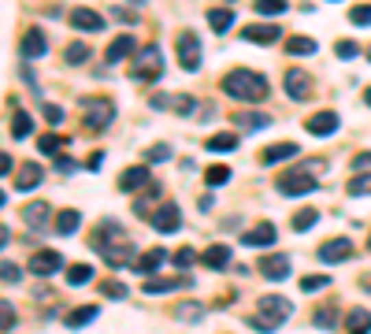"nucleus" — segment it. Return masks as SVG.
<instances>
[{"label":"nucleus","instance_id":"3c124183","mask_svg":"<svg viewBox=\"0 0 371 334\" xmlns=\"http://www.w3.org/2000/svg\"><path fill=\"white\" fill-rule=\"evenodd\" d=\"M0 272H4V283H8V286H12V283H19V278H23V272L12 264V260H4V267H0Z\"/></svg>","mask_w":371,"mask_h":334},{"label":"nucleus","instance_id":"412c9836","mask_svg":"<svg viewBox=\"0 0 371 334\" xmlns=\"http://www.w3.org/2000/svg\"><path fill=\"white\" fill-rule=\"evenodd\" d=\"M241 38L252 41V45H271V41L283 38V26H246V30H241Z\"/></svg>","mask_w":371,"mask_h":334},{"label":"nucleus","instance_id":"79ce46f5","mask_svg":"<svg viewBox=\"0 0 371 334\" xmlns=\"http://www.w3.org/2000/svg\"><path fill=\"white\" fill-rule=\"evenodd\" d=\"M312 323H315V327H323V331H331V327H334V305H323V309H315Z\"/></svg>","mask_w":371,"mask_h":334},{"label":"nucleus","instance_id":"c85d7f7f","mask_svg":"<svg viewBox=\"0 0 371 334\" xmlns=\"http://www.w3.org/2000/svg\"><path fill=\"white\" fill-rule=\"evenodd\" d=\"M208 23H212L215 34H227L234 26V12L230 8H212V12H208Z\"/></svg>","mask_w":371,"mask_h":334},{"label":"nucleus","instance_id":"f3484780","mask_svg":"<svg viewBox=\"0 0 371 334\" xmlns=\"http://www.w3.org/2000/svg\"><path fill=\"white\" fill-rule=\"evenodd\" d=\"M145 186H152L149 167H126L123 175H119V189H123V193H134V189H145Z\"/></svg>","mask_w":371,"mask_h":334},{"label":"nucleus","instance_id":"ea45409f","mask_svg":"<svg viewBox=\"0 0 371 334\" xmlns=\"http://www.w3.org/2000/svg\"><path fill=\"white\" fill-rule=\"evenodd\" d=\"M175 315H178V320H201V315H204V305H197V301H186V305H178V309H175Z\"/></svg>","mask_w":371,"mask_h":334},{"label":"nucleus","instance_id":"f8f14e48","mask_svg":"<svg viewBox=\"0 0 371 334\" xmlns=\"http://www.w3.org/2000/svg\"><path fill=\"white\" fill-rule=\"evenodd\" d=\"M352 257V241L349 238H334V241H323L320 246V260L323 264H342V260Z\"/></svg>","mask_w":371,"mask_h":334},{"label":"nucleus","instance_id":"bb28decb","mask_svg":"<svg viewBox=\"0 0 371 334\" xmlns=\"http://www.w3.org/2000/svg\"><path fill=\"white\" fill-rule=\"evenodd\" d=\"M346 331L349 334H371V312L368 309H352L346 315Z\"/></svg>","mask_w":371,"mask_h":334},{"label":"nucleus","instance_id":"58836bf2","mask_svg":"<svg viewBox=\"0 0 371 334\" xmlns=\"http://www.w3.org/2000/svg\"><path fill=\"white\" fill-rule=\"evenodd\" d=\"M346 193H349V197H368V193H371V175H357V178H349Z\"/></svg>","mask_w":371,"mask_h":334},{"label":"nucleus","instance_id":"393cba45","mask_svg":"<svg viewBox=\"0 0 371 334\" xmlns=\"http://www.w3.org/2000/svg\"><path fill=\"white\" fill-rule=\"evenodd\" d=\"M201 260L212 267V272H223V267H230V249L227 246H208L201 252Z\"/></svg>","mask_w":371,"mask_h":334},{"label":"nucleus","instance_id":"4468645a","mask_svg":"<svg viewBox=\"0 0 371 334\" xmlns=\"http://www.w3.org/2000/svg\"><path fill=\"white\" fill-rule=\"evenodd\" d=\"M167 260H171L167 249H149V252H141V257L134 260V272H138V275H152V272H160Z\"/></svg>","mask_w":371,"mask_h":334},{"label":"nucleus","instance_id":"a878e982","mask_svg":"<svg viewBox=\"0 0 371 334\" xmlns=\"http://www.w3.org/2000/svg\"><path fill=\"white\" fill-rule=\"evenodd\" d=\"M78 227H82V212H78V208H63L56 215V234H63V238H71Z\"/></svg>","mask_w":371,"mask_h":334},{"label":"nucleus","instance_id":"37998d69","mask_svg":"<svg viewBox=\"0 0 371 334\" xmlns=\"http://www.w3.org/2000/svg\"><path fill=\"white\" fill-rule=\"evenodd\" d=\"M349 23L352 26H371V4H357L349 12Z\"/></svg>","mask_w":371,"mask_h":334},{"label":"nucleus","instance_id":"72a5a7b5","mask_svg":"<svg viewBox=\"0 0 371 334\" xmlns=\"http://www.w3.org/2000/svg\"><path fill=\"white\" fill-rule=\"evenodd\" d=\"M30 130H34V119L26 112H15L12 115V138H30Z\"/></svg>","mask_w":371,"mask_h":334},{"label":"nucleus","instance_id":"6ab92c4d","mask_svg":"<svg viewBox=\"0 0 371 334\" xmlns=\"http://www.w3.org/2000/svg\"><path fill=\"white\" fill-rule=\"evenodd\" d=\"M297 152H301V149H297L294 141H278V145H271V149L260 152V164L271 167V164H278V160H294Z\"/></svg>","mask_w":371,"mask_h":334},{"label":"nucleus","instance_id":"6e6552de","mask_svg":"<svg viewBox=\"0 0 371 334\" xmlns=\"http://www.w3.org/2000/svg\"><path fill=\"white\" fill-rule=\"evenodd\" d=\"M286 93L294 97V101H309L312 97V75L309 71H301V67H294V71H286Z\"/></svg>","mask_w":371,"mask_h":334},{"label":"nucleus","instance_id":"9b49d317","mask_svg":"<svg viewBox=\"0 0 371 334\" xmlns=\"http://www.w3.org/2000/svg\"><path fill=\"white\" fill-rule=\"evenodd\" d=\"M130 56H138V41H134L130 34H119V38L104 49V60L108 63H123V60H130Z\"/></svg>","mask_w":371,"mask_h":334},{"label":"nucleus","instance_id":"aec40b11","mask_svg":"<svg viewBox=\"0 0 371 334\" xmlns=\"http://www.w3.org/2000/svg\"><path fill=\"white\" fill-rule=\"evenodd\" d=\"M152 108H175L178 115H193V108H197V101L193 97H164V93H156L152 97Z\"/></svg>","mask_w":371,"mask_h":334},{"label":"nucleus","instance_id":"7ed1b4c3","mask_svg":"<svg viewBox=\"0 0 371 334\" xmlns=\"http://www.w3.org/2000/svg\"><path fill=\"white\" fill-rule=\"evenodd\" d=\"M178 63H182V71H197V67H201V38H197L193 30L178 34Z\"/></svg>","mask_w":371,"mask_h":334},{"label":"nucleus","instance_id":"20e7f679","mask_svg":"<svg viewBox=\"0 0 371 334\" xmlns=\"http://www.w3.org/2000/svg\"><path fill=\"white\" fill-rule=\"evenodd\" d=\"M312 189H315L312 171H294V175L278 178V193L283 197H304V193H312Z\"/></svg>","mask_w":371,"mask_h":334},{"label":"nucleus","instance_id":"a18cd8bd","mask_svg":"<svg viewBox=\"0 0 371 334\" xmlns=\"http://www.w3.org/2000/svg\"><path fill=\"white\" fill-rule=\"evenodd\" d=\"M101 294H104V297H112V301H123V297L130 294V290H126L123 283H115V278H112V283H104V286H101Z\"/></svg>","mask_w":371,"mask_h":334},{"label":"nucleus","instance_id":"f257e3e1","mask_svg":"<svg viewBox=\"0 0 371 334\" xmlns=\"http://www.w3.org/2000/svg\"><path fill=\"white\" fill-rule=\"evenodd\" d=\"M223 93L234 97V101H264L271 93L267 78L256 75V71H246V67H234L223 75Z\"/></svg>","mask_w":371,"mask_h":334},{"label":"nucleus","instance_id":"39448f33","mask_svg":"<svg viewBox=\"0 0 371 334\" xmlns=\"http://www.w3.org/2000/svg\"><path fill=\"white\" fill-rule=\"evenodd\" d=\"M82 108H86V119H82L86 130H104V126L112 123V115H115L112 101H82Z\"/></svg>","mask_w":371,"mask_h":334},{"label":"nucleus","instance_id":"9d476101","mask_svg":"<svg viewBox=\"0 0 371 334\" xmlns=\"http://www.w3.org/2000/svg\"><path fill=\"white\" fill-rule=\"evenodd\" d=\"M275 241H278L275 223H256L252 230L241 234V246H249V249H267V246H275Z\"/></svg>","mask_w":371,"mask_h":334},{"label":"nucleus","instance_id":"7c9ffc66","mask_svg":"<svg viewBox=\"0 0 371 334\" xmlns=\"http://www.w3.org/2000/svg\"><path fill=\"white\" fill-rule=\"evenodd\" d=\"M315 49H320V45L312 38H289L286 41V56H315Z\"/></svg>","mask_w":371,"mask_h":334},{"label":"nucleus","instance_id":"5fc2aeb1","mask_svg":"<svg viewBox=\"0 0 371 334\" xmlns=\"http://www.w3.org/2000/svg\"><path fill=\"white\" fill-rule=\"evenodd\" d=\"M56 171H60V175H71V171H75V160H71V156H56Z\"/></svg>","mask_w":371,"mask_h":334},{"label":"nucleus","instance_id":"1a4fd4ad","mask_svg":"<svg viewBox=\"0 0 371 334\" xmlns=\"http://www.w3.org/2000/svg\"><path fill=\"white\" fill-rule=\"evenodd\" d=\"M45 52H49V38H45L38 26H30V30L23 34V41H19V56L23 60H41Z\"/></svg>","mask_w":371,"mask_h":334},{"label":"nucleus","instance_id":"8fccbe9b","mask_svg":"<svg viewBox=\"0 0 371 334\" xmlns=\"http://www.w3.org/2000/svg\"><path fill=\"white\" fill-rule=\"evenodd\" d=\"M45 119H49L52 126H60L63 119H67V115H63V108H60V104H45Z\"/></svg>","mask_w":371,"mask_h":334},{"label":"nucleus","instance_id":"49530a36","mask_svg":"<svg viewBox=\"0 0 371 334\" xmlns=\"http://www.w3.org/2000/svg\"><path fill=\"white\" fill-rule=\"evenodd\" d=\"M334 52H338V60H357L360 45L357 41H338V45H334Z\"/></svg>","mask_w":371,"mask_h":334},{"label":"nucleus","instance_id":"f03ea898","mask_svg":"<svg viewBox=\"0 0 371 334\" xmlns=\"http://www.w3.org/2000/svg\"><path fill=\"white\" fill-rule=\"evenodd\" d=\"M160 75H164V56H160L156 45H145L130 63V78L134 82H156Z\"/></svg>","mask_w":371,"mask_h":334},{"label":"nucleus","instance_id":"b1692460","mask_svg":"<svg viewBox=\"0 0 371 334\" xmlns=\"http://www.w3.org/2000/svg\"><path fill=\"white\" fill-rule=\"evenodd\" d=\"M41 178H45V171L38 164H23L19 178H15V189H19V193H30V189L41 186Z\"/></svg>","mask_w":371,"mask_h":334},{"label":"nucleus","instance_id":"4c0bfd02","mask_svg":"<svg viewBox=\"0 0 371 334\" xmlns=\"http://www.w3.org/2000/svg\"><path fill=\"white\" fill-rule=\"evenodd\" d=\"M63 145H67V141H63L60 134H45V138L38 141V149L45 152V156H60V149H63Z\"/></svg>","mask_w":371,"mask_h":334},{"label":"nucleus","instance_id":"052dcab7","mask_svg":"<svg viewBox=\"0 0 371 334\" xmlns=\"http://www.w3.org/2000/svg\"><path fill=\"white\" fill-rule=\"evenodd\" d=\"M368 249H371V234H368Z\"/></svg>","mask_w":371,"mask_h":334},{"label":"nucleus","instance_id":"a211bd4d","mask_svg":"<svg viewBox=\"0 0 371 334\" xmlns=\"http://www.w3.org/2000/svg\"><path fill=\"white\" fill-rule=\"evenodd\" d=\"M60 267H63V257H60V252H52V249H45V252H38V257L30 260L34 275H56Z\"/></svg>","mask_w":371,"mask_h":334},{"label":"nucleus","instance_id":"603ef678","mask_svg":"<svg viewBox=\"0 0 371 334\" xmlns=\"http://www.w3.org/2000/svg\"><path fill=\"white\" fill-rule=\"evenodd\" d=\"M249 327H256L260 334H271V331L278 327V323H271V320H264V315H256V320H249Z\"/></svg>","mask_w":371,"mask_h":334},{"label":"nucleus","instance_id":"e433bc0d","mask_svg":"<svg viewBox=\"0 0 371 334\" xmlns=\"http://www.w3.org/2000/svg\"><path fill=\"white\" fill-rule=\"evenodd\" d=\"M315 223H320V212H315V208H301L294 215V230H312Z\"/></svg>","mask_w":371,"mask_h":334},{"label":"nucleus","instance_id":"09e8293b","mask_svg":"<svg viewBox=\"0 0 371 334\" xmlns=\"http://www.w3.org/2000/svg\"><path fill=\"white\" fill-rule=\"evenodd\" d=\"M86 60H89L86 45H67V63H86Z\"/></svg>","mask_w":371,"mask_h":334},{"label":"nucleus","instance_id":"4d7b16f0","mask_svg":"<svg viewBox=\"0 0 371 334\" xmlns=\"http://www.w3.org/2000/svg\"><path fill=\"white\" fill-rule=\"evenodd\" d=\"M101 164H104V152H93V156H89V164H86V167H89V171H97Z\"/></svg>","mask_w":371,"mask_h":334},{"label":"nucleus","instance_id":"a19ab883","mask_svg":"<svg viewBox=\"0 0 371 334\" xmlns=\"http://www.w3.org/2000/svg\"><path fill=\"white\" fill-rule=\"evenodd\" d=\"M327 286H331V278H327V275H304V278H301V290H304V294L327 290Z\"/></svg>","mask_w":371,"mask_h":334},{"label":"nucleus","instance_id":"2f4dec72","mask_svg":"<svg viewBox=\"0 0 371 334\" xmlns=\"http://www.w3.org/2000/svg\"><path fill=\"white\" fill-rule=\"evenodd\" d=\"M204 149H212V152H234V149H238V134H212Z\"/></svg>","mask_w":371,"mask_h":334},{"label":"nucleus","instance_id":"bf43d9fd","mask_svg":"<svg viewBox=\"0 0 371 334\" xmlns=\"http://www.w3.org/2000/svg\"><path fill=\"white\" fill-rule=\"evenodd\" d=\"M126 4H145V0H126Z\"/></svg>","mask_w":371,"mask_h":334},{"label":"nucleus","instance_id":"ddd939ff","mask_svg":"<svg viewBox=\"0 0 371 334\" xmlns=\"http://www.w3.org/2000/svg\"><path fill=\"white\" fill-rule=\"evenodd\" d=\"M338 126H342V119L334 112H320V115H309V119H304V130L315 134V138H327V134H334Z\"/></svg>","mask_w":371,"mask_h":334},{"label":"nucleus","instance_id":"423d86ee","mask_svg":"<svg viewBox=\"0 0 371 334\" xmlns=\"http://www.w3.org/2000/svg\"><path fill=\"white\" fill-rule=\"evenodd\" d=\"M149 223L160 234H175L178 227H182V212H178V204H160V208L149 215Z\"/></svg>","mask_w":371,"mask_h":334},{"label":"nucleus","instance_id":"c9c22d12","mask_svg":"<svg viewBox=\"0 0 371 334\" xmlns=\"http://www.w3.org/2000/svg\"><path fill=\"white\" fill-rule=\"evenodd\" d=\"M204 182L212 186V189H215V186H227V182H230V167H223V164L208 167V171H204Z\"/></svg>","mask_w":371,"mask_h":334},{"label":"nucleus","instance_id":"13d9d810","mask_svg":"<svg viewBox=\"0 0 371 334\" xmlns=\"http://www.w3.org/2000/svg\"><path fill=\"white\" fill-rule=\"evenodd\" d=\"M364 104H368V108H371V89H368V93H364Z\"/></svg>","mask_w":371,"mask_h":334},{"label":"nucleus","instance_id":"f704fd0d","mask_svg":"<svg viewBox=\"0 0 371 334\" xmlns=\"http://www.w3.org/2000/svg\"><path fill=\"white\" fill-rule=\"evenodd\" d=\"M89 278H93V267H89V264H75V267H67V286H86Z\"/></svg>","mask_w":371,"mask_h":334},{"label":"nucleus","instance_id":"cd10ccee","mask_svg":"<svg viewBox=\"0 0 371 334\" xmlns=\"http://www.w3.org/2000/svg\"><path fill=\"white\" fill-rule=\"evenodd\" d=\"M234 123H238L241 130H264V126H271V115H264V112H238V115H234Z\"/></svg>","mask_w":371,"mask_h":334},{"label":"nucleus","instance_id":"dca6fc26","mask_svg":"<svg viewBox=\"0 0 371 334\" xmlns=\"http://www.w3.org/2000/svg\"><path fill=\"white\" fill-rule=\"evenodd\" d=\"M71 26L82 30V34H93V30H104V19L93 12V8H75V12H71Z\"/></svg>","mask_w":371,"mask_h":334},{"label":"nucleus","instance_id":"de8ad7c7","mask_svg":"<svg viewBox=\"0 0 371 334\" xmlns=\"http://www.w3.org/2000/svg\"><path fill=\"white\" fill-rule=\"evenodd\" d=\"M175 264H178V267H182V272H189V267H193V264H197V252H193V249H189V246H186V249H178V252H175Z\"/></svg>","mask_w":371,"mask_h":334},{"label":"nucleus","instance_id":"6e6d98bb","mask_svg":"<svg viewBox=\"0 0 371 334\" xmlns=\"http://www.w3.org/2000/svg\"><path fill=\"white\" fill-rule=\"evenodd\" d=\"M352 167H357V171H368V167H371V152H360V156L352 160Z\"/></svg>","mask_w":371,"mask_h":334},{"label":"nucleus","instance_id":"c03bdc74","mask_svg":"<svg viewBox=\"0 0 371 334\" xmlns=\"http://www.w3.org/2000/svg\"><path fill=\"white\" fill-rule=\"evenodd\" d=\"M175 152H171V145H152V149H145V160L149 164H164V160H171Z\"/></svg>","mask_w":371,"mask_h":334},{"label":"nucleus","instance_id":"864d4df0","mask_svg":"<svg viewBox=\"0 0 371 334\" xmlns=\"http://www.w3.org/2000/svg\"><path fill=\"white\" fill-rule=\"evenodd\" d=\"M4 331H12L15 327V309H12V301H4V323H0Z\"/></svg>","mask_w":371,"mask_h":334},{"label":"nucleus","instance_id":"2eb2a0df","mask_svg":"<svg viewBox=\"0 0 371 334\" xmlns=\"http://www.w3.org/2000/svg\"><path fill=\"white\" fill-rule=\"evenodd\" d=\"M260 275L271 278V283L289 278V257H286V252H283V257H264V260H260Z\"/></svg>","mask_w":371,"mask_h":334},{"label":"nucleus","instance_id":"c756f323","mask_svg":"<svg viewBox=\"0 0 371 334\" xmlns=\"http://www.w3.org/2000/svg\"><path fill=\"white\" fill-rule=\"evenodd\" d=\"M93 320H97V305H82V309H75V312L67 315V327L71 331H82L86 323H93Z\"/></svg>","mask_w":371,"mask_h":334},{"label":"nucleus","instance_id":"5701e85b","mask_svg":"<svg viewBox=\"0 0 371 334\" xmlns=\"http://www.w3.org/2000/svg\"><path fill=\"white\" fill-rule=\"evenodd\" d=\"M49 215H52V208H49L45 201H34V204H26V208H23V219H26V227H34V230H45Z\"/></svg>","mask_w":371,"mask_h":334},{"label":"nucleus","instance_id":"473e14b6","mask_svg":"<svg viewBox=\"0 0 371 334\" xmlns=\"http://www.w3.org/2000/svg\"><path fill=\"white\" fill-rule=\"evenodd\" d=\"M289 8V0H252V12L256 15H283Z\"/></svg>","mask_w":371,"mask_h":334},{"label":"nucleus","instance_id":"0eeeda50","mask_svg":"<svg viewBox=\"0 0 371 334\" xmlns=\"http://www.w3.org/2000/svg\"><path fill=\"white\" fill-rule=\"evenodd\" d=\"M260 315H264V320H271V323H283V320H289V315H294V305H289L286 297L264 294V297H260Z\"/></svg>","mask_w":371,"mask_h":334},{"label":"nucleus","instance_id":"680f3d73","mask_svg":"<svg viewBox=\"0 0 371 334\" xmlns=\"http://www.w3.org/2000/svg\"><path fill=\"white\" fill-rule=\"evenodd\" d=\"M368 60H371V49H368Z\"/></svg>","mask_w":371,"mask_h":334},{"label":"nucleus","instance_id":"4be33fe9","mask_svg":"<svg viewBox=\"0 0 371 334\" xmlns=\"http://www.w3.org/2000/svg\"><path fill=\"white\" fill-rule=\"evenodd\" d=\"M189 286L193 283H189L186 275L182 278H149V283H145V294L156 297V294H171V290H189Z\"/></svg>","mask_w":371,"mask_h":334}]
</instances>
